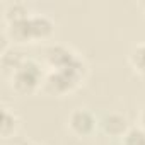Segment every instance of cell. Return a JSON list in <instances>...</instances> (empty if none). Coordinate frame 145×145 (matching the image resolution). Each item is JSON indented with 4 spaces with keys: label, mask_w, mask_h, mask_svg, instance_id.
<instances>
[{
    "label": "cell",
    "mask_w": 145,
    "mask_h": 145,
    "mask_svg": "<svg viewBox=\"0 0 145 145\" xmlns=\"http://www.w3.org/2000/svg\"><path fill=\"white\" fill-rule=\"evenodd\" d=\"M43 61L48 70H58V68H67V67H74L84 61V58L74 51L70 46L65 44H50L44 50Z\"/></svg>",
    "instance_id": "cell-3"
},
{
    "label": "cell",
    "mask_w": 145,
    "mask_h": 145,
    "mask_svg": "<svg viewBox=\"0 0 145 145\" xmlns=\"http://www.w3.org/2000/svg\"><path fill=\"white\" fill-rule=\"evenodd\" d=\"M17 126H19V118H17V114H16L10 108L4 106V108H2V125H0L2 137H4V138L12 137V135L16 133Z\"/></svg>",
    "instance_id": "cell-8"
},
{
    "label": "cell",
    "mask_w": 145,
    "mask_h": 145,
    "mask_svg": "<svg viewBox=\"0 0 145 145\" xmlns=\"http://www.w3.org/2000/svg\"><path fill=\"white\" fill-rule=\"evenodd\" d=\"M0 60H2V68H4L5 74H12V72L26 60V56H22V53L17 51V50L9 48V50L0 53Z\"/></svg>",
    "instance_id": "cell-9"
},
{
    "label": "cell",
    "mask_w": 145,
    "mask_h": 145,
    "mask_svg": "<svg viewBox=\"0 0 145 145\" xmlns=\"http://www.w3.org/2000/svg\"><path fill=\"white\" fill-rule=\"evenodd\" d=\"M31 12L27 9V5L24 2H10L5 5L4 9V22H12V21H19L27 17Z\"/></svg>",
    "instance_id": "cell-10"
},
{
    "label": "cell",
    "mask_w": 145,
    "mask_h": 145,
    "mask_svg": "<svg viewBox=\"0 0 145 145\" xmlns=\"http://www.w3.org/2000/svg\"><path fill=\"white\" fill-rule=\"evenodd\" d=\"M138 126L145 130V108H143V109L140 111V114H138Z\"/></svg>",
    "instance_id": "cell-12"
},
{
    "label": "cell",
    "mask_w": 145,
    "mask_h": 145,
    "mask_svg": "<svg viewBox=\"0 0 145 145\" xmlns=\"http://www.w3.org/2000/svg\"><path fill=\"white\" fill-rule=\"evenodd\" d=\"M29 29H31V39L33 43L36 41H44L50 39L55 33V22L44 16V14H38V12H31L29 16Z\"/></svg>",
    "instance_id": "cell-5"
},
{
    "label": "cell",
    "mask_w": 145,
    "mask_h": 145,
    "mask_svg": "<svg viewBox=\"0 0 145 145\" xmlns=\"http://www.w3.org/2000/svg\"><path fill=\"white\" fill-rule=\"evenodd\" d=\"M121 145H145V130L140 126H130L121 137Z\"/></svg>",
    "instance_id": "cell-11"
},
{
    "label": "cell",
    "mask_w": 145,
    "mask_h": 145,
    "mask_svg": "<svg viewBox=\"0 0 145 145\" xmlns=\"http://www.w3.org/2000/svg\"><path fill=\"white\" fill-rule=\"evenodd\" d=\"M128 61L138 75L145 77V43H138L130 50Z\"/></svg>",
    "instance_id": "cell-7"
},
{
    "label": "cell",
    "mask_w": 145,
    "mask_h": 145,
    "mask_svg": "<svg viewBox=\"0 0 145 145\" xmlns=\"http://www.w3.org/2000/svg\"><path fill=\"white\" fill-rule=\"evenodd\" d=\"M24 145H39V143H36V142H27V143H24Z\"/></svg>",
    "instance_id": "cell-14"
},
{
    "label": "cell",
    "mask_w": 145,
    "mask_h": 145,
    "mask_svg": "<svg viewBox=\"0 0 145 145\" xmlns=\"http://www.w3.org/2000/svg\"><path fill=\"white\" fill-rule=\"evenodd\" d=\"M87 74V65L86 61L67 67V68H58V70H46V77L43 82V91L50 96H68L74 91L80 87Z\"/></svg>",
    "instance_id": "cell-1"
},
{
    "label": "cell",
    "mask_w": 145,
    "mask_h": 145,
    "mask_svg": "<svg viewBox=\"0 0 145 145\" xmlns=\"http://www.w3.org/2000/svg\"><path fill=\"white\" fill-rule=\"evenodd\" d=\"M138 7H140V10H142V12L145 14V0H143V2H140V4H138Z\"/></svg>",
    "instance_id": "cell-13"
},
{
    "label": "cell",
    "mask_w": 145,
    "mask_h": 145,
    "mask_svg": "<svg viewBox=\"0 0 145 145\" xmlns=\"http://www.w3.org/2000/svg\"><path fill=\"white\" fill-rule=\"evenodd\" d=\"M68 130L77 137H91L97 128L96 114L87 108H75L67 118Z\"/></svg>",
    "instance_id": "cell-4"
},
{
    "label": "cell",
    "mask_w": 145,
    "mask_h": 145,
    "mask_svg": "<svg viewBox=\"0 0 145 145\" xmlns=\"http://www.w3.org/2000/svg\"><path fill=\"white\" fill-rule=\"evenodd\" d=\"M101 128L106 135L109 137H123L128 128H130V123H128V118L121 113H109L103 118L101 121Z\"/></svg>",
    "instance_id": "cell-6"
},
{
    "label": "cell",
    "mask_w": 145,
    "mask_h": 145,
    "mask_svg": "<svg viewBox=\"0 0 145 145\" xmlns=\"http://www.w3.org/2000/svg\"><path fill=\"white\" fill-rule=\"evenodd\" d=\"M44 77L46 70L43 65L34 58H26L10 74V87L21 96H31L43 89Z\"/></svg>",
    "instance_id": "cell-2"
}]
</instances>
